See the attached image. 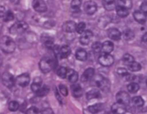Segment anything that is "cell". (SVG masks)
Wrapping results in <instances>:
<instances>
[{
	"label": "cell",
	"instance_id": "1",
	"mask_svg": "<svg viewBox=\"0 0 147 114\" xmlns=\"http://www.w3.org/2000/svg\"><path fill=\"white\" fill-rule=\"evenodd\" d=\"M0 49L5 53H12L16 50V43L8 36H4L0 40Z\"/></svg>",
	"mask_w": 147,
	"mask_h": 114
},
{
	"label": "cell",
	"instance_id": "2",
	"mask_svg": "<svg viewBox=\"0 0 147 114\" xmlns=\"http://www.w3.org/2000/svg\"><path fill=\"white\" fill-rule=\"evenodd\" d=\"M57 65V62L55 61V59L53 58H42L40 63H39V66L40 69L43 72V73H49L55 67V66Z\"/></svg>",
	"mask_w": 147,
	"mask_h": 114
},
{
	"label": "cell",
	"instance_id": "3",
	"mask_svg": "<svg viewBox=\"0 0 147 114\" xmlns=\"http://www.w3.org/2000/svg\"><path fill=\"white\" fill-rule=\"evenodd\" d=\"M29 26L25 22H18L10 27V33L12 34H22L28 30Z\"/></svg>",
	"mask_w": 147,
	"mask_h": 114
},
{
	"label": "cell",
	"instance_id": "4",
	"mask_svg": "<svg viewBox=\"0 0 147 114\" xmlns=\"http://www.w3.org/2000/svg\"><path fill=\"white\" fill-rule=\"evenodd\" d=\"M95 83H96V86L103 91H108L109 88H110V83L109 81L104 77H102L100 75H96V78H95Z\"/></svg>",
	"mask_w": 147,
	"mask_h": 114
},
{
	"label": "cell",
	"instance_id": "5",
	"mask_svg": "<svg viewBox=\"0 0 147 114\" xmlns=\"http://www.w3.org/2000/svg\"><path fill=\"white\" fill-rule=\"evenodd\" d=\"M99 62L103 66H110L114 63V58L110 54H109V53H104V54L100 56Z\"/></svg>",
	"mask_w": 147,
	"mask_h": 114
},
{
	"label": "cell",
	"instance_id": "6",
	"mask_svg": "<svg viewBox=\"0 0 147 114\" xmlns=\"http://www.w3.org/2000/svg\"><path fill=\"white\" fill-rule=\"evenodd\" d=\"M2 82L4 83V86L6 87H13L16 83V79L13 77V75H11L8 72H5L2 75Z\"/></svg>",
	"mask_w": 147,
	"mask_h": 114
},
{
	"label": "cell",
	"instance_id": "7",
	"mask_svg": "<svg viewBox=\"0 0 147 114\" xmlns=\"http://www.w3.org/2000/svg\"><path fill=\"white\" fill-rule=\"evenodd\" d=\"M116 99L117 102L123 103L125 105H128L131 102V98L129 94L126 92H124V91H120V92L117 93L116 95Z\"/></svg>",
	"mask_w": 147,
	"mask_h": 114
},
{
	"label": "cell",
	"instance_id": "8",
	"mask_svg": "<svg viewBox=\"0 0 147 114\" xmlns=\"http://www.w3.org/2000/svg\"><path fill=\"white\" fill-rule=\"evenodd\" d=\"M16 83L21 86V87H25L29 85V83H30V75L28 74L24 73V74H22L16 77Z\"/></svg>",
	"mask_w": 147,
	"mask_h": 114
},
{
	"label": "cell",
	"instance_id": "9",
	"mask_svg": "<svg viewBox=\"0 0 147 114\" xmlns=\"http://www.w3.org/2000/svg\"><path fill=\"white\" fill-rule=\"evenodd\" d=\"M84 11L89 16H92L97 11V5L92 0H89L84 4Z\"/></svg>",
	"mask_w": 147,
	"mask_h": 114
},
{
	"label": "cell",
	"instance_id": "10",
	"mask_svg": "<svg viewBox=\"0 0 147 114\" xmlns=\"http://www.w3.org/2000/svg\"><path fill=\"white\" fill-rule=\"evenodd\" d=\"M32 7L38 13H44L47 11V5L42 0H33Z\"/></svg>",
	"mask_w": 147,
	"mask_h": 114
},
{
	"label": "cell",
	"instance_id": "11",
	"mask_svg": "<svg viewBox=\"0 0 147 114\" xmlns=\"http://www.w3.org/2000/svg\"><path fill=\"white\" fill-rule=\"evenodd\" d=\"M76 24L73 21H67L65 22L63 25H62V29L63 31L65 33H74L75 31H76Z\"/></svg>",
	"mask_w": 147,
	"mask_h": 114
},
{
	"label": "cell",
	"instance_id": "12",
	"mask_svg": "<svg viewBox=\"0 0 147 114\" xmlns=\"http://www.w3.org/2000/svg\"><path fill=\"white\" fill-rule=\"evenodd\" d=\"M92 36H93L92 33L91 31H89V30H86V31H84L82 33V35H81L80 42L82 43L83 45H88V44H89V42L91 41Z\"/></svg>",
	"mask_w": 147,
	"mask_h": 114
},
{
	"label": "cell",
	"instance_id": "13",
	"mask_svg": "<svg viewBox=\"0 0 147 114\" xmlns=\"http://www.w3.org/2000/svg\"><path fill=\"white\" fill-rule=\"evenodd\" d=\"M111 110H112V112L116 113V114H124V113H126V111H127L126 105L123 104V103H120L119 102H115L112 105Z\"/></svg>",
	"mask_w": 147,
	"mask_h": 114
},
{
	"label": "cell",
	"instance_id": "14",
	"mask_svg": "<svg viewBox=\"0 0 147 114\" xmlns=\"http://www.w3.org/2000/svg\"><path fill=\"white\" fill-rule=\"evenodd\" d=\"M70 54H71V49L67 45H64V46L59 48L57 52V56L60 58H67V57H69Z\"/></svg>",
	"mask_w": 147,
	"mask_h": 114
},
{
	"label": "cell",
	"instance_id": "15",
	"mask_svg": "<svg viewBox=\"0 0 147 114\" xmlns=\"http://www.w3.org/2000/svg\"><path fill=\"white\" fill-rule=\"evenodd\" d=\"M108 36L109 39L112 41H119L121 38V33L116 28H111L109 30Z\"/></svg>",
	"mask_w": 147,
	"mask_h": 114
},
{
	"label": "cell",
	"instance_id": "16",
	"mask_svg": "<svg viewBox=\"0 0 147 114\" xmlns=\"http://www.w3.org/2000/svg\"><path fill=\"white\" fill-rule=\"evenodd\" d=\"M134 18L137 22H139V24H145L146 19H147L145 14L142 11H136L134 13Z\"/></svg>",
	"mask_w": 147,
	"mask_h": 114
},
{
	"label": "cell",
	"instance_id": "17",
	"mask_svg": "<svg viewBox=\"0 0 147 114\" xmlns=\"http://www.w3.org/2000/svg\"><path fill=\"white\" fill-rule=\"evenodd\" d=\"M94 69L92 67H89L87 68V69L84 72L83 75H82V81L83 82H86V81H89L90 79H92L94 75Z\"/></svg>",
	"mask_w": 147,
	"mask_h": 114
},
{
	"label": "cell",
	"instance_id": "18",
	"mask_svg": "<svg viewBox=\"0 0 147 114\" xmlns=\"http://www.w3.org/2000/svg\"><path fill=\"white\" fill-rule=\"evenodd\" d=\"M42 86V80L40 77H36L33 81V83H32V91L33 93H37L38 91L41 88Z\"/></svg>",
	"mask_w": 147,
	"mask_h": 114
},
{
	"label": "cell",
	"instance_id": "19",
	"mask_svg": "<svg viewBox=\"0 0 147 114\" xmlns=\"http://www.w3.org/2000/svg\"><path fill=\"white\" fill-rule=\"evenodd\" d=\"M113 49H114V44L110 41H106L102 44V51L104 53H109V54H110V53L113 51Z\"/></svg>",
	"mask_w": 147,
	"mask_h": 114
},
{
	"label": "cell",
	"instance_id": "20",
	"mask_svg": "<svg viewBox=\"0 0 147 114\" xmlns=\"http://www.w3.org/2000/svg\"><path fill=\"white\" fill-rule=\"evenodd\" d=\"M67 77L68 79V81L72 83H76L78 80V74L76 71H75L74 69H68L67 71Z\"/></svg>",
	"mask_w": 147,
	"mask_h": 114
},
{
	"label": "cell",
	"instance_id": "21",
	"mask_svg": "<svg viewBox=\"0 0 147 114\" xmlns=\"http://www.w3.org/2000/svg\"><path fill=\"white\" fill-rule=\"evenodd\" d=\"M131 103H132V105L136 106V107L140 108V107H143V106H144V99L141 96H136V97L132 98Z\"/></svg>",
	"mask_w": 147,
	"mask_h": 114
},
{
	"label": "cell",
	"instance_id": "22",
	"mask_svg": "<svg viewBox=\"0 0 147 114\" xmlns=\"http://www.w3.org/2000/svg\"><path fill=\"white\" fill-rule=\"evenodd\" d=\"M116 0H103V6L107 11H111L116 8Z\"/></svg>",
	"mask_w": 147,
	"mask_h": 114
},
{
	"label": "cell",
	"instance_id": "23",
	"mask_svg": "<svg viewBox=\"0 0 147 114\" xmlns=\"http://www.w3.org/2000/svg\"><path fill=\"white\" fill-rule=\"evenodd\" d=\"M116 11H117V16H119V17H121V18L127 17L128 16V14H129L127 8H125V7L119 6V5L116 7Z\"/></svg>",
	"mask_w": 147,
	"mask_h": 114
},
{
	"label": "cell",
	"instance_id": "24",
	"mask_svg": "<svg viewBox=\"0 0 147 114\" xmlns=\"http://www.w3.org/2000/svg\"><path fill=\"white\" fill-rule=\"evenodd\" d=\"M117 5L119 6H122L125 7V8L130 9L133 6V2L132 0H117Z\"/></svg>",
	"mask_w": 147,
	"mask_h": 114
},
{
	"label": "cell",
	"instance_id": "25",
	"mask_svg": "<svg viewBox=\"0 0 147 114\" xmlns=\"http://www.w3.org/2000/svg\"><path fill=\"white\" fill-rule=\"evenodd\" d=\"M76 57L80 61H85L87 59V52L83 49H79L76 53Z\"/></svg>",
	"mask_w": 147,
	"mask_h": 114
},
{
	"label": "cell",
	"instance_id": "26",
	"mask_svg": "<svg viewBox=\"0 0 147 114\" xmlns=\"http://www.w3.org/2000/svg\"><path fill=\"white\" fill-rule=\"evenodd\" d=\"M100 97V92L98 90H95V89L89 91V92H87V94H86V98L88 100H92V99H97Z\"/></svg>",
	"mask_w": 147,
	"mask_h": 114
},
{
	"label": "cell",
	"instance_id": "27",
	"mask_svg": "<svg viewBox=\"0 0 147 114\" xmlns=\"http://www.w3.org/2000/svg\"><path fill=\"white\" fill-rule=\"evenodd\" d=\"M72 94L73 95L78 98L80 96H82V94H83V89L79 85H75L72 86Z\"/></svg>",
	"mask_w": 147,
	"mask_h": 114
},
{
	"label": "cell",
	"instance_id": "28",
	"mask_svg": "<svg viewBox=\"0 0 147 114\" xmlns=\"http://www.w3.org/2000/svg\"><path fill=\"white\" fill-rule=\"evenodd\" d=\"M102 108H103V106H102V104L100 103H96V104H93V105H91L88 107V111H89L90 112L92 113H98L100 112Z\"/></svg>",
	"mask_w": 147,
	"mask_h": 114
},
{
	"label": "cell",
	"instance_id": "29",
	"mask_svg": "<svg viewBox=\"0 0 147 114\" xmlns=\"http://www.w3.org/2000/svg\"><path fill=\"white\" fill-rule=\"evenodd\" d=\"M139 88H140L139 85H138L137 83H135V82L130 83L129 85L127 86V90H128V92L131 93V94H136V93H137Z\"/></svg>",
	"mask_w": 147,
	"mask_h": 114
},
{
	"label": "cell",
	"instance_id": "30",
	"mask_svg": "<svg viewBox=\"0 0 147 114\" xmlns=\"http://www.w3.org/2000/svg\"><path fill=\"white\" fill-rule=\"evenodd\" d=\"M67 71H68V69L67 67L60 66V67H58V69L57 70V75L61 78H65L67 75Z\"/></svg>",
	"mask_w": 147,
	"mask_h": 114
},
{
	"label": "cell",
	"instance_id": "31",
	"mask_svg": "<svg viewBox=\"0 0 147 114\" xmlns=\"http://www.w3.org/2000/svg\"><path fill=\"white\" fill-rule=\"evenodd\" d=\"M128 68H129V70L132 71V72H137L139 70H141L142 66H141L140 63L134 61V62H132L131 64L128 65Z\"/></svg>",
	"mask_w": 147,
	"mask_h": 114
},
{
	"label": "cell",
	"instance_id": "32",
	"mask_svg": "<svg viewBox=\"0 0 147 114\" xmlns=\"http://www.w3.org/2000/svg\"><path fill=\"white\" fill-rule=\"evenodd\" d=\"M134 37H135L134 32L131 31V30H129V29L125 30L124 33H123V38L127 41H130L132 39H134Z\"/></svg>",
	"mask_w": 147,
	"mask_h": 114
},
{
	"label": "cell",
	"instance_id": "33",
	"mask_svg": "<svg viewBox=\"0 0 147 114\" xmlns=\"http://www.w3.org/2000/svg\"><path fill=\"white\" fill-rule=\"evenodd\" d=\"M49 88L47 86H41V88L38 91V92L36 93V94L40 97H42V96L47 95L49 94Z\"/></svg>",
	"mask_w": 147,
	"mask_h": 114
},
{
	"label": "cell",
	"instance_id": "34",
	"mask_svg": "<svg viewBox=\"0 0 147 114\" xmlns=\"http://www.w3.org/2000/svg\"><path fill=\"white\" fill-rule=\"evenodd\" d=\"M134 61H135V58H134V57L132 56V55H130V54H125L123 56V62L125 64H127V66L129 64H131L132 62H134Z\"/></svg>",
	"mask_w": 147,
	"mask_h": 114
},
{
	"label": "cell",
	"instance_id": "35",
	"mask_svg": "<svg viewBox=\"0 0 147 114\" xmlns=\"http://www.w3.org/2000/svg\"><path fill=\"white\" fill-rule=\"evenodd\" d=\"M20 108V104L16 101H11L8 104V109L11 111H16Z\"/></svg>",
	"mask_w": 147,
	"mask_h": 114
},
{
	"label": "cell",
	"instance_id": "36",
	"mask_svg": "<svg viewBox=\"0 0 147 114\" xmlns=\"http://www.w3.org/2000/svg\"><path fill=\"white\" fill-rule=\"evenodd\" d=\"M44 45H45V47L48 49H53L54 48V40L50 37L46 38V40H44Z\"/></svg>",
	"mask_w": 147,
	"mask_h": 114
},
{
	"label": "cell",
	"instance_id": "37",
	"mask_svg": "<svg viewBox=\"0 0 147 114\" xmlns=\"http://www.w3.org/2000/svg\"><path fill=\"white\" fill-rule=\"evenodd\" d=\"M3 18L5 22H11L14 18V14L12 11H6Z\"/></svg>",
	"mask_w": 147,
	"mask_h": 114
},
{
	"label": "cell",
	"instance_id": "38",
	"mask_svg": "<svg viewBox=\"0 0 147 114\" xmlns=\"http://www.w3.org/2000/svg\"><path fill=\"white\" fill-rule=\"evenodd\" d=\"M92 49L95 53H99V52H100L102 50V44L100 42H99V41L94 42L92 44Z\"/></svg>",
	"mask_w": 147,
	"mask_h": 114
},
{
	"label": "cell",
	"instance_id": "39",
	"mask_svg": "<svg viewBox=\"0 0 147 114\" xmlns=\"http://www.w3.org/2000/svg\"><path fill=\"white\" fill-rule=\"evenodd\" d=\"M85 27H86V24H84V22H81L79 24L76 25V32L80 34H82L84 31H85Z\"/></svg>",
	"mask_w": 147,
	"mask_h": 114
},
{
	"label": "cell",
	"instance_id": "40",
	"mask_svg": "<svg viewBox=\"0 0 147 114\" xmlns=\"http://www.w3.org/2000/svg\"><path fill=\"white\" fill-rule=\"evenodd\" d=\"M58 89H59V92L61 93V94L63 96H67L68 94V91H67V88L65 87L64 85H59L58 86Z\"/></svg>",
	"mask_w": 147,
	"mask_h": 114
},
{
	"label": "cell",
	"instance_id": "41",
	"mask_svg": "<svg viewBox=\"0 0 147 114\" xmlns=\"http://www.w3.org/2000/svg\"><path fill=\"white\" fill-rule=\"evenodd\" d=\"M82 1L83 0H72L71 2V6L73 7V8H78V7H80L81 4H82Z\"/></svg>",
	"mask_w": 147,
	"mask_h": 114
},
{
	"label": "cell",
	"instance_id": "42",
	"mask_svg": "<svg viewBox=\"0 0 147 114\" xmlns=\"http://www.w3.org/2000/svg\"><path fill=\"white\" fill-rule=\"evenodd\" d=\"M117 73L119 75H123V77H126V75L128 74V72H127V70L126 69V68H117Z\"/></svg>",
	"mask_w": 147,
	"mask_h": 114
},
{
	"label": "cell",
	"instance_id": "43",
	"mask_svg": "<svg viewBox=\"0 0 147 114\" xmlns=\"http://www.w3.org/2000/svg\"><path fill=\"white\" fill-rule=\"evenodd\" d=\"M26 113H28V114H37V113H39V110L36 107H34V106H32V107L29 108L27 110Z\"/></svg>",
	"mask_w": 147,
	"mask_h": 114
},
{
	"label": "cell",
	"instance_id": "44",
	"mask_svg": "<svg viewBox=\"0 0 147 114\" xmlns=\"http://www.w3.org/2000/svg\"><path fill=\"white\" fill-rule=\"evenodd\" d=\"M141 11L144 12L145 14H147V1H144L141 5Z\"/></svg>",
	"mask_w": 147,
	"mask_h": 114
},
{
	"label": "cell",
	"instance_id": "45",
	"mask_svg": "<svg viewBox=\"0 0 147 114\" xmlns=\"http://www.w3.org/2000/svg\"><path fill=\"white\" fill-rule=\"evenodd\" d=\"M5 14V9H4V7H3V6H0V18H1V17H4Z\"/></svg>",
	"mask_w": 147,
	"mask_h": 114
},
{
	"label": "cell",
	"instance_id": "46",
	"mask_svg": "<svg viewBox=\"0 0 147 114\" xmlns=\"http://www.w3.org/2000/svg\"><path fill=\"white\" fill-rule=\"evenodd\" d=\"M42 113L43 114H47V113H50V114H52L53 113V111H51L50 109H46V110H44V111H42Z\"/></svg>",
	"mask_w": 147,
	"mask_h": 114
},
{
	"label": "cell",
	"instance_id": "47",
	"mask_svg": "<svg viewBox=\"0 0 147 114\" xmlns=\"http://www.w3.org/2000/svg\"><path fill=\"white\" fill-rule=\"evenodd\" d=\"M143 41H144V43H146V44H147V33H144V36H143Z\"/></svg>",
	"mask_w": 147,
	"mask_h": 114
},
{
	"label": "cell",
	"instance_id": "48",
	"mask_svg": "<svg viewBox=\"0 0 147 114\" xmlns=\"http://www.w3.org/2000/svg\"><path fill=\"white\" fill-rule=\"evenodd\" d=\"M1 64H2V60H1V58H0V66H1Z\"/></svg>",
	"mask_w": 147,
	"mask_h": 114
},
{
	"label": "cell",
	"instance_id": "49",
	"mask_svg": "<svg viewBox=\"0 0 147 114\" xmlns=\"http://www.w3.org/2000/svg\"><path fill=\"white\" fill-rule=\"evenodd\" d=\"M146 86H147V80H146Z\"/></svg>",
	"mask_w": 147,
	"mask_h": 114
}]
</instances>
